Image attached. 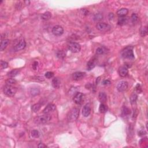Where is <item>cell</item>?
I'll list each match as a JSON object with an SVG mask.
<instances>
[{
    "label": "cell",
    "instance_id": "cell-13",
    "mask_svg": "<svg viewBox=\"0 0 148 148\" xmlns=\"http://www.w3.org/2000/svg\"><path fill=\"white\" fill-rule=\"evenodd\" d=\"M85 76V73L82 72H76L73 74V79L75 80H81Z\"/></svg>",
    "mask_w": 148,
    "mask_h": 148
},
{
    "label": "cell",
    "instance_id": "cell-36",
    "mask_svg": "<svg viewBox=\"0 0 148 148\" xmlns=\"http://www.w3.org/2000/svg\"><path fill=\"white\" fill-rule=\"evenodd\" d=\"M123 113L124 115H130L131 112H130V110L127 107H124L123 110Z\"/></svg>",
    "mask_w": 148,
    "mask_h": 148
},
{
    "label": "cell",
    "instance_id": "cell-41",
    "mask_svg": "<svg viewBox=\"0 0 148 148\" xmlns=\"http://www.w3.org/2000/svg\"><path fill=\"white\" fill-rule=\"evenodd\" d=\"M38 146V148H44L46 147V145H45L44 143H41L39 144Z\"/></svg>",
    "mask_w": 148,
    "mask_h": 148
},
{
    "label": "cell",
    "instance_id": "cell-21",
    "mask_svg": "<svg viewBox=\"0 0 148 148\" xmlns=\"http://www.w3.org/2000/svg\"><path fill=\"white\" fill-rule=\"evenodd\" d=\"M52 17V14L50 12H46L41 15V19L44 20H48Z\"/></svg>",
    "mask_w": 148,
    "mask_h": 148
},
{
    "label": "cell",
    "instance_id": "cell-32",
    "mask_svg": "<svg viewBox=\"0 0 148 148\" xmlns=\"http://www.w3.org/2000/svg\"><path fill=\"white\" fill-rule=\"evenodd\" d=\"M131 21L133 23H136L138 21V16L136 13H133L131 15Z\"/></svg>",
    "mask_w": 148,
    "mask_h": 148
},
{
    "label": "cell",
    "instance_id": "cell-27",
    "mask_svg": "<svg viewBox=\"0 0 148 148\" xmlns=\"http://www.w3.org/2000/svg\"><path fill=\"white\" fill-rule=\"evenodd\" d=\"M57 57L60 59H63L65 57V53L63 50H59L56 53Z\"/></svg>",
    "mask_w": 148,
    "mask_h": 148
},
{
    "label": "cell",
    "instance_id": "cell-26",
    "mask_svg": "<svg viewBox=\"0 0 148 148\" xmlns=\"http://www.w3.org/2000/svg\"><path fill=\"white\" fill-rule=\"evenodd\" d=\"M17 83V81L15 79L13 78H9L6 80V85L9 86H13L15 84Z\"/></svg>",
    "mask_w": 148,
    "mask_h": 148
},
{
    "label": "cell",
    "instance_id": "cell-5",
    "mask_svg": "<svg viewBox=\"0 0 148 148\" xmlns=\"http://www.w3.org/2000/svg\"><path fill=\"white\" fill-rule=\"evenodd\" d=\"M68 49L73 53H78L80 51L81 46L80 44L75 42H71L68 45Z\"/></svg>",
    "mask_w": 148,
    "mask_h": 148
},
{
    "label": "cell",
    "instance_id": "cell-9",
    "mask_svg": "<svg viewBox=\"0 0 148 148\" xmlns=\"http://www.w3.org/2000/svg\"><path fill=\"white\" fill-rule=\"evenodd\" d=\"M25 46H26V42L24 39H22L20 40L17 45L15 46L14 49L16 52H19V51L23 50L25 48Z\"/></svg>",
    "mask_w": 148,
    "mask_h": 148
},
{
    "label": "cell",
    "instance_id": "cell-12",
    "mask_svg": "<svg viewBox=\"0 0 148 148\" xmlns=\"http://www.w3.org/2000/svg\"><path fill=\"white\" fill-rule=\"evenodd\" d=\"M91 112V108L89 104H87L83 107L82 110V115L84 117H88Z\"/></svg>",
    "mask_w": 148,
    "mask_h": 148
},
{
    "label": "cell",
    "instance_id": "cell-2",
    "mask_svg": "<svg viewBox=\"0 0 148 148\" xmlns=\"http://www.w3.org/2000/svg\"><path fill=\"white\" fill-rule=\"evenodd\" d=\"M52 119V116L49 114H45L44 115L38 116L34 119V122L37 124H44L47 123Z\"/></svg>",
    "mask_w": 148,
    "mask_h": 148
},
{
    "label": "cell",
    "instance_id": "cell-40",
    "mask_svg": "<svg viewBox=\"0 0 148 148\" xmlns=\"http://www.w3.org/2000/svg\"><path fill=\"white\" fill-rule=\"evenodd\" d=\"M37 66H38V62L35 61L34 63V64H33V67L34 69L35 70L36 69H37Z\"/></svg>",
    "mask_w": 148,
    "mask_h": 148
},
{
    "label": "cell",
    "instance_id": "cell-30",
    "mask_svg": "<svg viewBox=\"0 0 148 148\" xmlns=\"http://www.w3.org/2000/svg\"><path fill=\"white\" fill-rule=\"evenodd\" d=\"M137 99H138V96L136 94H133L130 97V101H131V103L132 104H134L136 103L137 101Z\"/></svg>",
    "mask_w": 148,
    "mask_h": 148
},
{
    "label": "cell",
    "instance_id": "cell-24",
    "mask_svg": "<svg viewBox=\"0 0 148 148\" xmlns=\"http://www.w3.org/2000/svg\"><path fill=\"white\" fill-rule=\"evenodd\" d=\"M42 105L40 103H37L33 105L32 106V111H33L34 112H37L40 110L41 109Z\"/></svg>",
    "mask_w": 148,
    "mask_h": 148
},
{
    "label": "cell",
    "instance_id": "cell-6",
    "mask_svg": "<svg viewBox=\"0 0 148 148\" xmlns=\"http://www.w3.org/2000/svg\"><path fill=\"white\" fill-rule=\"evenodd\" d=\"M97 29L99 30V31H108L109 30L111 29V27L108 24L105 23H103V22H99L96 25Z\"/></svg>",
    "mask_w": 148,
    "mask_h": 148
},
{
    "label": "cell",
    "instance_id": "cell-39",
    "mask_svg": "<svg viewBox=\"0 0 148 148\" xmlns=\"http://www.w3.org/2000/svg\"><path fill=\"white\" fill-rule=\"evenodd\" d=\"M145 134H146V133H145L143 130H141V131L138 133V135L139 136H143L144 135H145Z\"/></svg>",
    "mask_w": 148,
    "mask_h": 148
},
{
    "label": "cell",
    "instance_id": "cell-17",
    "mask_svg": "<svg viewBox=\"0 0 148 148\" xmlns=\"http://www.w3.org/2000/svg\"><path fill=\"white\" fill-rule=\"evenodd\" d=\"M52 84L53 86V87H54L55 89H59L60 86V84H61V81L58 78H55L52 80Z\"/></svg>",
    "mask_w": 148,
    "mask_h": 148
},
{
    "label": "cell",
    "instance_id": "cell-16",
    "mask_svg": "<svg viewBox=\"0 0 148 148\" xmlns=\"http://www.w3.org/2000/svg\"><path fill=\"white\" fill-rule=\"evenodd\" d=\"M128 13V10L127 8H122L117 12V14L119 17H124Z\"/></svg>",
    "mask_w": 148,
    "mask_h": 148
},
{
    "label": "cell",
    "instance_id": "cell-25",
    "mask_svg": "<svg viewBox=\"0 0 148 148\" xmlns=\"http://www.w3.org/2000/svg\"><path fill=\"white\" fill-rule=\"evenodd\" d=\"M108 111V107L107 105L104 104V103H102L101 104L99 105V111L101 113H105Z\"/></svg>",
    "mask_w": 148,
    "mask_h": 148
},
{
    "label": "cell",
    "instance_id": "cell-1",
    "mask_svg": "<svg viewBox=\"0 0 148 148\" xmlns=\"http://www.w3.org/2000/svg\"><path fill=\"white\" fill-rule=\"evenodd\" d=\"M122 57L124 59L133 60L134 59V54L133 52V48L132 46H127L124 48L122 52Z\"/></svg>",
    "mask_w": 148,
    "mask_h": 148
},
{
    "label": "cell",
    "instance_id": "cell-4",
    "mask_svg": "<svg viewBox=\"0 0 148 148\" xmlns=\"http://www.w3.org/2000/svg\"><path fill=\"white\" fill-rule=\"evenodd\" d=\"M17 91V89L16 87H13L12 86H9L6 85L5 86L3 89V92L5 95L7 96L10 97H13L15 95Z\"/></svg>",
    "mask_w": 148,
    "mask_h": 148
},
{
    "label": "cell",
    "instance_id": "cell-33",
    "mask_svg": "<svg viewBox=\"0 0 148 148\" xmlns=\"http://www.w3.org/2000/svg\"><path fill=\"white\" fill-rule=\"evenodd\" d=\"M31 93L33 95L38 94L39 93V90L37 88H33L31 90Z\"/></svg>",
    "mask_w": 148,
    "mask_h": 148
},
{
    "label": "cell",
    "instance_id": "cell-23",
    "mask_svg": "<svg viewBox=\"0 0 148 148\" xmlns=\"http://www.w3.org/2000/svg\"><path fill=\"white\" fill-rule=\"evenodd\" d=\"M95 66V63L94 61H93V60H90L87 63V66L86 68L87 71H91V69H93Z\"/></svg>",
    "mask_w": 148,
    "mask_h": 148
},
{
    "label": "cell",
    "instance_id": "cell-14",
    "mask_svg": "<svg viewBox=\"0 0 148 148\" xmlns=\"http://www.w3.org/2000/svg\"><path fill=\"white\" fill-rule=\"evenodd\" d=\"M128 73V70L127 68L126 67H120L119 69V74L120 76L122 77H125L127 75Z\"/></svg>",
    "mask_w": 148,
    "mask_h": 148
},
{
    "label": "cell",
    "instance_id": "cell-11",
    "mask_svg": "<svg viewBox=\"0 0 148 148\" xmlns=\"http://www.w3.org/2000/svg\"><path fill=\"white\" fill-rule=\"evenodd\" d=\"M56 108V107L54 104H49L45 107V108L43 111V112H44V114H49L50 112H52L55 111Z\"/></svg>",
    "mask_w": 148,
    "mask_h": 148
},
{
    "label": "cell",
    "instance_id": "cell-15",
    "mask_svg": "<svg viewBox=\"0 0 148 148\" xmlns=\"http://www.w3.org/2000/svg\"><path fill=\"white\" fill-rule=\"evenodd\" d=\"M9 43V40L8 39H4L1 42V45H0V50L3 51L6 48L8 45Z\"/></svg>",
    "mask_w": 148,
    "mask_h": 148
},
{
    "label": "cell",
    "instance_id": "cell-22",
    "mask_svg": "<svg viewBox=\"0 0 148 148\" xmlns=\"http://www.w3.org/2000/svg\"><path fill=\"white\" fill-rule=\"evenodd\" d=\"M20 71L17 69H13L11 71L8 72V76H9L10 78H13V77H15L16 76H17L19 74Z\"/></svg>",
    "mask_w": 148,
    "mask_h": 148
},
{
    "label": "cell",
    "instance_id": "cell-29",
    "mask_svg": "<svg viewBox=\"0 0 148 148\" xmlns=\"http://www.w3.org/2000/svg\"><path fill=\"white\" fill-rule=\"evenodd\" d=\"M148 34V27L145 26L142 27L141 30V35L142 37H145Z\"/></svg>",
    "mask_w": 148,
    "mask_h": 148
},
{
    "label": "cell",
    "instance_id": "cell-7",
    "mask_svg": "<svg viewBox=\"0 0 148 148\" xmlns=\"http://www.w3.org/2000/svg\"><path fill=\"white\" fill-rule=\"evenodd\" d=\"M52 33L54 35L57 36V37H59L61 36L64 33V29L60 25H55L53 27L52 30Z\"/></svg>",
    "mask_w": 148,
    "mask_h": 148
},
{
    "label": "cell",
    "instance_id": "cell-28",
    "mask_svg": "<svg viewBox=\"0 0 148 148\" xmlns=\"http://www.w3.org/2000/svg\"><path fill=\"white\" fill-rule=\"evenodd\" d=\"M103 19V15L100 13H98L94 15L93 20L94 21H100Z\"/></svg>",
    "mask_w": 148,
    "mask_h": 148
},
{
    "label": "cell",
    "instance_id": "cell-35",
    "mask_svg": "<svg viewBox=\"0 0 148 148\" xmlns=\"http://www.w3.org/2000/svg\"><path fill=\"white\" fill-rule=\"evenodd\" d=\"M1 66L2 69H5V68H7L8 67V63L5 61H1Z\"/></svg>",
    "mask_w": 148,
    "mask_h": 148
},
{
    "label": "cell",
    "instance_id": "cell-19",
    "mask_svg": "<svg viewBox=\"0 0 148 148\" xmlns=\"http://www.w3.org/2000/svg\"><path fill=\"white\" fill-rule=\"evenodd\" d=\"M128 19L127 17H119L118 19V25H125L127 23Z\"/></svg>",
    "mask_w": 148,
    "mask_h": 148
},
{
    "label": "cell",
    "instance_id": "cell-3",
    "mask_svg": "<svg viewBox=\"0 0 148 148\" xmlns=\"http://www.w3.org/2000/svg\"><path fill=\"white\" fill-rule=\"evenodd\" d=\"M79 115V109L74 108L69 112L67 115V119L69 122H74L77 120Z\"/></svg>",
    "mask_w": 148,
    "mask_h": 148
},
{
    "label": "cell",
    "instance_id": "cell-34",
    "mask_svg": "<svg viewBox=\"0 0 148 148\" xmlns=\"http://www.w3.org/2000/svg\"><path fill=\"white\" fill-rule=\"evenodd\" d=\"M45 77L48 79H51L54 76V73L53 72H50V71H49V72H47L45 74Z\"/></svg>",
    "mask_w": 148,
    "mask_h": 148
},
{
    "label": "cell",
    "instance_id": "cell-38",
    "mask_svg": "<svg viewBox=\"0 0 148 148\" xmlns=\"http://www.w3.org/2000/svg\"><path fill=\"white\" fill-rule=\"evenodd\" d=\"M136 90H137V91L138 93H140L142 91V90H141V87H140L139 84H138L137 85V87H136Z\"/></svg>",
    "mask_w": 148,
    "mask_h": 148
},
{
    "label": "cell",
    "instance_id": "cell-31",
    "mask_svg": "<svg viewBox=\"0 0 148 148\" xmlns=\"http://www.w3.org/2000/svg\"><path fill=\"white\" fill-rule=\"evenodd\" d=\"M31 134L32 137H33V138H38V137L40 136L39 132L37 130H33V131H31Z\"/></svg>",
    "mask_w": 148,
    "mask_h": 148
},
{
    "label": "cell",
    "instance_id": "cell-18",
    "mask_svg": "<svg viewBox=\"0 0 148 148\" xmlns=\"http://www.w3.org/2000/svg\"><path fill=\"white\" fill-rule=\"evenodd\" d=\"M99 100L100 101L101 103H104L107 101V95L104 92H100L99 95Z\"/></svg>",
    "mask_w": 148,
    "mask_h": 148
},
{
    "label": "cell",
    "instance_id": "cell-37",
    "mask_svg": "<svg viewBox=\"0 0 148 148\" xmlns=\"http://www.w3.org/2000/svg\"><path fill=\"white\" fill-rule=\"evenodd\" d=\"M111 83V81H110V80H104L103 82V84L105 86L109 85V84H110Z\"/></svg>",
    "mask_w": 148,
    "mask_h": 148
},
{
    "label": "cell",
    "instance_id": "cell-8",
    "mask_svg": "<svg viewBox=\"0 0 148 148\" xmlns=\"http://www.w3.org/2000/svg\"><path fill=\"white\" fill-rule=\"evenodd\" d=\"M128 86V83L126 81H121L118 83L117 86V89L119 92H123L127 89Z\"/></svg>",
    "mask_w": 148,
    "mask_h": 148
},
{
    "label": "cell",
    "instance_id": "cell-20",
    "mask_svg": "<svg viewBox=\"0 0 148 148\" xmlns=\"http://www.w3.org/2000/svg\"><path fill=\"white\" fill-rule=\"evenodd\" d=\"M107 50L105 47L104 46H100L97 48L96 49V53L99 55L104 54L106 53L107 52Z\"/></svg>",
    "mask_w": 148,
    "mask_h": 148
},
{
    "label": "cell",
    "instance_id": "cell-10",
    "mask_svg": "<svg viewBox=\"0 0 148 148\" xmlns=\"http://www.w3.org/2000/svg\"><path fill=\"white\" fill-rule=\"evenodd\" d=\"M83 97H84V95L82 93L78 92L76 94H75V95H74L73 100L76 104H80L82 102Z\"/></svg>",
    "mask_w": 148,
    "mask_h": 148
}]
</instances>
